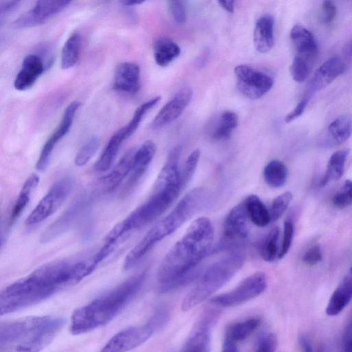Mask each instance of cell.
<instances>
[{"instance_id":"obj_1","label":"cell","mask_w":352,"mask_h":352,"mask_svg":"<svg viewBox=\"0 0 352 352\" xmlns=\"http://www.w3.org/2000/svg\"><path fill=\"white\" fill-rule=\"evenodd\" d=\"M213 241L210 220L206 217L194 220L164 256L157 273L158 283L167 289L182 281L207 256Z\"/></svg>"},{"instance_id":"obj_2","label":"cell","mask_w":352,"mask_h":352,"mask_svg":"<svg viewBox=\"0 0 352 352\" xmlns=\"http://www.w3.org/2000/svg\"><path fill=\"white\" fill-rule=\"evenodd\" d=\"M145 271L133 275L118 285L76 309L71 317L74 335L87 333L112 320L129 303L145 281Z\"/></svg>"},{"instance_id":"obj_3","label":"cell","mask_w":352,"mask_h":352,"mask_svg":"<svg viewBox=\"0 0 352 352\" xmlns=\"http://www.w3.org/2000/svg\"><path fill=\"white\" fill-rule=\"evenodd\" d=\"M208 200V193L202 187L188 192L175 207L159 220L127 254L123 268L127 270L136 265L156 244L175 232L202 209Z\"/></svg>"},{"instance_id":"obj_4","label":"cell","mask_w":352,"mask_h":352,"mask_svg":"<svg viewBox=\"0 0 352 352\" xmlns=\"http://www.w3.org/2000/svg\"><path fill=\"white\" fill-rule=\"evenodd\" d=\"M64 318L32 316L0 323V349L18 351L42 350L64 325Z\"/></svg>"},{"instance_id":"obj_5","label":"cell","mask_w":352,"mask_h":352,"mask_svg":"<svg viewBox=\"0 0 352 352\" xmlns=\"http://www.w3.org/2000/svg\"><path fill=\"white\" fill-rule=\"evenodd\" d=\"M244 260L243 255L234 252L211 265L184 298L182 311H189L210 297L241 268Z\"/></svg>"},{"instance_id":"obj_6","label":"cell","mask_w":352,"mask_h":352,"mask_svg":"<svg viewBox=\"0 0 352 352\" xmlns=\"http://www.w3.org/2000/svg\"><path fill=\"white\" fill-rule=\"evenodd\" d=\"M56 292L33 272L0 293V316L38 303Z\"/></svg>"},{"instance_id":"obj_7","label":"cell","mask_w":352,"mask_h":352,"mask_svg":"<svg viewBox=\"0 0 352 352\" xmlns=\"http://www.w3.org/2000/svg\"><path fill=\"white\" fill-rule=\"evenodd\" d=\"M170 313L165 307L155 311L143 324L126 328L113 336L101 349L104 352L127 351L146 342L168 322Z\"/></svg>"},{"instance_id":"obj_8","label":"cell","mask_w":352,"mask_h":352,"mask_svg":"<svg viewBox=\"0 0 352 352\" xmlns=\"http://www.w3.org/2000/svg\"><path fill=\"white\" fill-rule=\"evenodd\" d=\"M267 287L265 273L256 272L245 278L232 290L212 298L210 303L222 307L239 306L261 295Z\"/></svg>"},{"instance_id":"obj_9","label":"cell","mask_w":352,"mask_h":352,"mask_svg":"<svg viewBox=\"0 0 352 352\" xmlns=\"http://www.w3.org/2000/svg\"><path fill=\"white\" fill-rule=\"evenodd\" d=\"M74 186V179L65 176L58 179L27 218L28 225L40 223L52 215L67 199Z\"/></svg>"},{"instance_id":"obj_10","label":"cell","mask_w":352,"mask_h":352,"mask_svg":"<svg viewBox=\"0 0 352 352\" xmlns=\"http://www.w3.org/2000/svg\"><path fill=\"white\" fill-rule=\"evenodd\" d=\"M239 91L250 99H258L272 87L274 80L270 75L247 65L234 68Z\"/></svg>"},{"instance_id":"obj_11","label":"cell","mask_w":352,"mask_h":352,"mask_svg":"<svg viewBox=\"0 0 352 352\" xmlns=\"http://www.w3.org/2000/svg\"><path fill=\"white\" fill-rule=\"evenodd\" d=\"M218 309L208 307L199 316L181 351L206 352L210 351V332L219 316Z\"/></svg>"},{"instance_id":"obj_12","label":"cell","mask_w":352,"mask_h":352,"mask_svg":"<svg viewBox=\"0 0 352 352\" xmlns=\"http://www.w3.org/2000/svg\"><path fill=\"white\" fill-rule=\"evenodd\" d=\"M155 153L156 145L149 140L145 141L138 150L135 151L128 179L120 191L122 197L128 196L134 190L145 174Z\"/></svg>"},{"instance_id":"obj_13","label":"cell","mask_w":352,"mask_h":352,"mask_svg":"<svg viewBox=\"0 0 352 352\" xmlns=\"http://www.w3.org/2000/svg\"><path fill=\"white\" fill-rule=\"evenodd\" d=\"M72 0H38L34 6L21 14L15 21L18 28L40 25L63 10Z\"/></svg>"},{"instance_id":"obj_14","label":"cell","mask_w":352,"mask_h":352,"mask_svg":"<svg viewBox=\"0 0 352 352\" xmlns=\"http://www.w3.org/2000/svg\"><path fill=\"white\" fill-rule=\"evenodd\" d=\"M80 105V103L78 101H73L66 107L58 126L47 140L41 151L36 164L37 170L42 171L47 168L52 152L55 145L70 130L74 118Z\"/></svg>"},{"instance_id":"obj_15","label":"cell","mask_w":352,"mask_h":352,"mask_svg":"<svg viewBox=\"0 0 352 352\" xmlns=\"http://www.w3.org/2000/svg\"><path fill=\"white\" fill-rule=\"evenodd\" d=\"M248 217L244 201L233 207L223 224V243L234 244L245 239L249 233Z\"/></svg>"},{"instance_id":"obj_16","label":"cell","mask_w":352,"mask_h":352,"mask_svg":"<svg viewBox=\"0 0 352 352\" xmlns=\"http://www.w3.org/2000/svg\"><path fill=\"white\" fill-rule=\"evenodd\" d=\"M192 97L190 87H185L179 90L159 111L151 123L152 127L162 128L176 120L189 104Z\"/></svg>"},{"instance_id":"obj_17","label":"cell","mask_w":352,"mask_h":352,"mask_svg":"<svg viewBox=\"0 0 352 352\" xmlns=\"http://www.w3.org/2000/svg\"><path fill=\"white\" fill-rule=\"evenodd\" d=\"M134 148L127 151L111 172L99 178L96 187L102 192H111L116 190L128 176L131 168Z\"/></svg>"},{"instance_id":"obj_18","label":"cell","mask_w":352,"mask_h":352,"mask_svg":"<svg viewBox=\"0 0 352 352\" xmlns=\"http://www.w3.org/2000/svg\"><path fill=\"white\" fill-rule=\"evenodd\" d=\"M344 70L345 63L342 59L337 55L331 56L314 72L309 82L310 89L312 91L324 89L343 74Z\"/></svg>"},{"instance_id":"obj_19","label":"cell","mask_w":352,"mask_h":352,"mask_svg":"<svg viewBox=\"0 0 352 352\" xmlns=\"http://www.w3.org/2000/svg\"><path fill=\"white\" fill-rule=\"evenodd\" d=\"M140 88V70L138 65L124 62L120 63L115 73L113 89L118 91L135 94Z\"/></svg>"},{"instance_id":"obj_20","label":"cell","mask_w":352,"mask_h":352,"mask_svg":"<svg viewBox=\"0 0 352 352\" xmlns=\"http://www.w3.org/2000/svg\"><path fill=\"white\" fill-rule=\"evenodd\" d=\"M43 72L44 64L41 58L35 54L27 55L23 60L21 69L14 79V88L18 91L30 89Z\"/></svg>"},{"instance_id":"obj_21","label":"cell","mask_w":352,"mask_h":352,"mask_svg":"<svg viewBox=\"0 0 352 352\" xmlns=\"http://www.w3.org/2000/svg\"><path fill=\"white\" fill-rule=\"evenodd\" d=\"M85 202L80 199L74 202L69 208L43 233L42 243H47L65 232L74 223L82 209Z\"/></svg>"},{"instance_id":"obj_22","label":"cell","mask_w":352,"mask_h":352,"mask_svg":"<svg viewBox=\"0 0 352 352\" xmlns=\"http://www.w3.org/2000/svg\"><path fill=\"white\" fill-rule=\"evenodd\" d=\"M351 296L352 274L351 268H349L329 298L326 308L327 315L335 316L340 314L350 302Z\"/></svg>"},{"instance_id":"obj_23","label":"cell","mask_w":352,"mask_h":352,"mask_svg":"<svg viewBox=\"0 0 352 352\" xmlns=\"http://www.w3.org/2000/svg\"><path fill=\"white\" fill-rule=\"evenodd\" d=\"M289 36L297 55L315 60L318 54V45L309 30L296 24L292 27Z\"/></svg>"},{"instance_id":"obj_24","label":"cell","mask_w":352,"mask_h":352,"mask_svg":"<svg viewBox=\"0 0 352 352\" xmlns=\"http://www.w3.org/2000/svg\"><path fill=\"white\" fill-rule=\"evenodd\" d=\"M254 45L260 53L268 52L274 46V19L270 14L261 16L256 22Z\"/></svg>"},{"instance_id":"obj_25","label":"cell","mask_w":352,"mask_h":352,"mask_svg":"<svg viewBox=\"0 0 352 352\" xmlns=\"http://www.w3.org/2000/svg\"><path fill=\"white\" fill-rule=\"evenodd\" d=\"M125 140L123 133L119 129L109 139L102 154L95 164L94 168L100 172L109 170L112 166L122 144Z\"/></svg>"},{"instance_id":"obj_26","label":"cell","mask_w":352,"mask_h":352,"mask_svg":"<svg viewBox=\"0 0 352 352\" xmlns=\"http://www.w3.org/2000/svg\"><path fill=\"white\" fill-rule=\"evenodd\" d=\"M181 53L179 46L170 38L162 37L153 44L154 59L158 65L166 67L176 59Z\"/></svg>"},{"instance_id":"obj_27","label":"cell","mask_w":352,"mask_h":352,"mask_svg":"<svg viewBox=\"0 0 352 352\" xmlns=\"http://www.w3.org/2000/svg\"><path fill=\"white\" fill-rule=\"evenodd\" d=\"M260 323V318L255 317L232 323L227 327L224 340L237 344L253 333Z\"/></svg>"},{"instance_id":"obj_28","label":"cell","mask_w":352,"mask_h":352,"mask_svg":"<svg viewBox=\"0 0 352 352\" xmlns=\"http://www.w3.org/2000/svg\"><path fill=\"white\" fill-rule=\"evenodd\" d=\"M351 117L349 114L342 115L332 121L327 128V137L333 144H341L346 142L351 134Z\"/></svg>"},{"instance_id":"obj_29","label":"cell","mask_w":352,"mask_h":352,"mask_svg":"<svg viewBox=\"0 0 352 352\" xmlns=\"http://www.w3.org/2000/svg\"><path fill=\"white\" fill-rule=\"evenodd\" d=\"M244 204L250 221L258 227H265L271 221L269 210L256 195H249Z\"/></svg>"},{"instance_id":"obj_30","label":"cell","mask_w":352,"mask_h":352,"mask_svg":"<svg viewBox=\"0 0 352 352\" xmlns=\"http://www.w3.org/2000/svg\"><path fill=\"white\" fill-rule=\"evenodd\" d=\"M348 153L347 150H340L331 155L324 175L319 182V186L323 187L342 176Z\"/></svg>"},{"instance_id":"obj_31","label":"cell","mask_w":352,"mask_h":352,"mask_svg":"<svg viewBox=\"0 0 352 352\" xmlns=\"http://www.w3.org/2000/svg\"><path fill=\"white\" fill-rule=\"evenodd\" d=\"M288 176L287 166L278 160L269 162L263 170V178L266 184L272 188L282 187L286 183Z\"/></svg>"},{"instance_id":"obj_32","label":"cell","mask_w":352,"mask_h":352,"mask_svg":"<svg viewBox=\"0 0 352 352\" xmlns=\"http://www.w3.org/2000/svg\"><path fill=\"white\" fill-rule=\"evenodd\" d=\"M80 46V35L78 33H73L62 49L60 65L63 69H69L76 64L79 58Z\"/></svg>"},{"instance_id":"obj_33","label":"cell","mask_w":352,"mask_h":352,"mask_svg":"<svg viewBox=\"0 0 352 352\" xmlns=\"http://www.w3.org/2000/svg\"><path fill=\"white\" fill-rule=\"evenodd\" d=\"M39 182V177L36 174H32L25 182L19 192L11 212V219L14 221L23 212L27 206L30 194Z\"/></svg>"},{"instance_id":"obj_34","label":"cell","mask_w":352,"mask_h":352,"mask_svg":"<svg viewBox=\"0 0 352 352\" xmlns=\"http://www.w3.org/2000/svg\"><path fill=\"white\" fill-rule=\"evenodd\" d=\"M160 100L161 97L160 96H155L136 109L131 120L121 128L126 140L136 131L147 112L155 107Z\"/></svg>"},{"instance_id":"obj_35","label":"cell","mask_w":352,"mask_h":352,"mask_svg":"<svg viewBox=\"0 0 352 352\" xmlns=\"http://www.w3.org/2000/svg\"><path fill=\"white\" fill-rule=\"evenodd\" d=\"M279 238V228H273L265 236L261 246V256L267 262H272L278 257V241Z\"/></svg>"},{"instance_id":"obj_36","label":"cell","mask_w":352,"mask_h":352,"mask_svg":"<svg viewBox=\"0 0 352 352\" xmlns=\"http://www.w3.org/2000/svg\"><path fill=\"white\" fill-rule=\"evenodd\" d=\"M314 62V60L296 54L290 66L292 78L297 82L305 81L311 70Z\"/></svg>"},{"instance_id":"obj_37","label":"cell","mask_w":352,"mask_h":352,"mask_svg":"<svg viewBox=\"0 0 352 352\" xmlns=\"http://www.w3.org/2000/svg\"><path fill=\"white\" fill-rule=\"evenodd\" d=\"M100 140L96 137L90 138L79 150L74 163L77 166H85L94 156L100 146Z\"/></svg>"},{"instance_id":"obj_38","label":"cell","mask_w":352,"mask_h":352,"mask_svg":"<svg viewBox=\"0 0 352 352\" xmlns=\"http://www.w3.org/2000/svg\"><path fill=\"white\" fill-rule=\"evenodd\" d=\"M199 157L200 151L199 149L193 151L186 159L182 169L179 170L180 182L184 188L186 187L192 177L197 168Z\"/></svg>"},{"instance_id":"obj_39","label":"cell","mask_w":352,"mask_h":352,"mask_svg":"<svg viewBox=\"0 0 352 352\" xmlns=\"http://www.w3.org/2000/svg\"><path fill=\"white\" fill-rule=\"evenodd\" d=\"M292 198V192L287 191L279 195L273 200L269 211L272 221L278 220L283 215Z\"/></svg>"},{"instance_id":"obj_40","label":"cell","mask_w":352,"mask_h":352,"mask_svg":"<svg viewBox=\"0 0 352 352\" xmlns=\"http://www.w3.org/2000/svg\"><path fill=\"white\" fill-rule=\"evenodd\" d=\"M352 203L351 182L346 179L332 198L333 206L343 209L351 206Z\"/></svg>"},{"instance_id":"obj_41","label":"cell","mask_w":352,"mask_h":352,"mask_svg":"<svg viewBox=\"0 0 352 352\" xmlns=\"http://www.w3.org/2000/svg\"><path fill=\"white\" fill-rule=\"evenodd\" d=\"M294 233V225L292 219H287L283 224V236L281 247L278 251V258H283L289 252Z\"/></svg>"},{"instance_id":"obj_42","label":"cell","mask_w":352,"mask_h":352,"mask_svg":"<svg viewBox=\"0 0 352 352\" xmlns=\"http://www.w3.org/2000/svg\"><path fill=\"white\" fill-rule=\"evenodd\" d=\"M277 346V338L274 333H266L261 335L255 345V351L259 352H272Z\"/></svg>"},{"instance_id":"obj_43","label":"cell","mask_w":352,"mask_h":352,"mask_svg":"<svg viewBox=\"0 0 352 352\" xmlns=\"http://www.w3.org/2000/svg\"><path fill=\"white\" fill-rule=\"evenodd\" d=\"M304 264L308 266H314L318 264L322 260V252L319 244H315L309 247L304 253L302 258Z\"/></svg>"},{"instance_id":"obj_44","label":"cell","mask_w":352,"mask_h":352,"mask_svg":"<svg viewBox=\"0 0 352 352\" xmlns=\"http://www.w3.org/2000/svg\"><path fill=\"white\" fill-rule=\"evenodd\" d=\"M336 6L332 0H323L320 14V21L324 24L332 23L336 18Z\"/></svg>"},{"instance_id":"obj_45","label":"cell","mask_w":352,"mask_h":352,"mask_svg":"<svg viewBox=\"0 0 352 352\" xmlns=\"http://www.w3.org/2000/svg\"><path fill=\"white\" fill-rule=\"evenodd\" d=\"M170 9L171 14L178 23H183L186 20V9L182 0H171Z\"/></svg>"},{"instance_id":"obj_46","label":"cell","mask_w":352,"mask_h":352,"mask_svg":"<svg viewBox=\"0 0 352 352\" xmlns=\"http://www.w3.org/2000/svg\"><path fill=\"white\" fill-rule=\"evenodd\" d=\"M239 118L236 113L232 111H225L221 114L219 124L233 130L237 126Z\"/></svg>"},{"instance_id":"obj_47","label":"cell","mask_w":352,"mask_h":352,"mask_svg":"<svg viewBox=\"0 0 352 352\" xmlns=\"http://www.w3.org/2000/svg\"><path fill=\"white\" fill-rule=\"evenodd\" d=\"M308 100L307 98H303L301 100L294 108V109L290 111L285 118V122L289 123L295 119L298 118L300 116L307 104Z\"/></svg>"},{"instance_id":"obj_48","label":"cell","mask_w":352,"mask_h":352,"mask_svg":"<svg viewBox=\"0 0 352 352\" xmlns=\"http://www.w3.org/2000/svg\"><path fill=\"white\" fill-rule=\"evenodd\" d=\"M351 331V321L349 320V322L346 325L342 337V347L343 351L345 352H350L352 349Z\"/></svg>"},{"instance_id":"obj_49","label":"cell","mask_w":352,"mask_h":352,"mask_svg":"<svg viewBox=\"0 0 352 352\" xmlns=\"http://www.w3.org/2000/svg\"><path fill=\"white\" fill-rule=\"evenodd\" d=\"M22 0H4L0 2V16L10 12L16 8ZM1 21L0 20V25Z\"/></svg>"},{"instance_id":"obj_50","label":"cell","mask_w":352,"mask_h":352,"mask_svg":"<svg viewBox=\"0 0 352 352\" xmlns=\"http://www.w3.org/2000/svg\"><path fill=\"white\" fill-rule=\"evenodd\" d=\"M219 5L227 12H233L235 0H217Z\"/></svg>"},{"instance_id":"obj_51","label":"cell","mask_w":352,"mask_h":352,"mask_svg":"<svg viewBox=\"0 0 352 352\" xmlns=\"http://www.w3.org/2000/svg\"><path fill=\"white\" fill-rule=\"evenodd\" d=\"M299 343L302 350L305 351H312V346L307 336L302 335L299 338Z\"/></svg>"},{"instance_id":"obj_52","label":"cell","mask_w":352,"mask_h":352,"mask_svg":"<svg viewBox=\"0 0 352 352\" xmlns=\"http://www.w3.org/2000/svg\"><path fill=\"white\" fill-rule=\"evenodd\" d=\"M223 351L235 352L238 351L239 349L236 344L229 340H224L223 342Z\"/></svg>"},{"instance_id":"obj_53","label":"cell","mask_w":352,"mask_h":352,"mask_svg":"<svg viewBox=\"0 0 352 352\" xmlns=\"http://www.w3.org/2000/svg\"><path fill=\"white\" fill-rule=\"evenodd\" d=\"M145 1L146 0H120V2L124 6H130L141 4Z\"/></svg>"},{"instance_id":"obj_54","label":"cell","mask_w":352,"mask_h":352,"mask_svg":"<svg viewBox=\"0 0 352 352\" xmlns=\"http://www.w3.org/2000/svg\"><path fill=\"white\" fill-rule=\"evenodd\" d=\"M1 42H2V40H1V38H0V45H1Z\"/></svg>"},{"instance_id":"obj_55","label":"cell","mask_w":352,"mask_h":352,"mask_svg":"<svg viewBox=\"0 0 352 352\" xmlns=\"http://www.w3.org/2000/svg\"><path fill=\"white\" fill-rule=\"evenodd\" d=\"M169 1H171V0H169Z\"/></svg>"}]
</instances>
